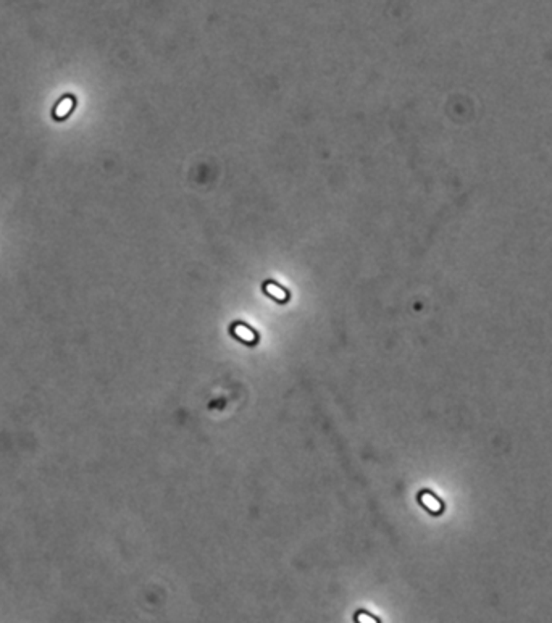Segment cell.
<instances>
[{"label": "cell", "mask_w": 552, "mask_h": 623, "mask_svg": "<svg viewBox=\"0 0 552 623\" xmlns=\"http://www.w3.org/2000/svg\"><path fill=\"white\" fill-rule=\"evenodd\" d=\"M233 333H234V336H237V337H239V339L244 341V342H254V341L257 339L255 331H252L249 326L241 325V323H239V325H234V326H233Z\"/></svg>", "instance_id": "1"}, {"label": "cell", "mask_w": 552, "mask_h": 623, "mask_svg": "<svg viewBox=\"0 0 552 623\" xmlns=\"http://www.w3.org/2000/svg\"><path fill=\"white\" fill-rule=\"evenodd\" d=\"M265 291H266L271 297L278 299V301H281V302H285V299L288 297L286 291L283 289L281 286H278V284H273V283H268L266 286H265Z\"/></svg>", "instance_id": "2"}, {"label": "cell", "mask_w": 552, "mask_h": 623, "mask_svg": "<svg viewBox=\"0 0 552 623\" xmlns=\"http://www.w3.org/2000/svg\"><path fill=\"white\" fill-rule=\"evenodd\" d=\"M357 621H358V623H378L373 617H370V615L363 613V612H360V613L357 615Z\"/></svg>", "instance_id": "3"}]
</instances>
